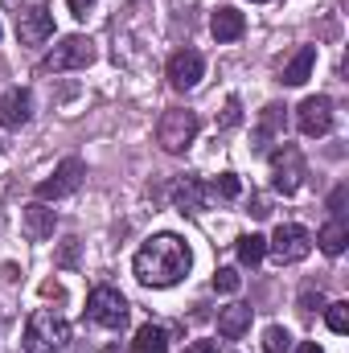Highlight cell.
Wrapping results in <instances>:
<instances>
[{"label": "cell", "instance_id": "obj_1", "mask_svg": "<svg viewBox=\"0 0 349 353\" xmlns=\"http://www.w3.org/2000/svg\"><path fill=\"white\" fill-rule=\"evenodd\" d=\"M189 267H193L189 243L181 234H169V230L165 234H152L136 251V259H132V271H136V279L144 288H173V283H181L189 275Z\"/></svg>", "mask_w": 349, "mask_h": 353}, {"label": "cell", "instance_id": "obj_2", "mask_svg": "<svg viewBox=\"0 0 349 353\" xmlns=\"http://www.w3.org/2000/svg\"><path fill=\"white\" fill-rule=\"evenodd\" d=\"M25 353H62L70 345V325L50 312V308H37L29 321H25Z\"/></svg>", "mask_w": 349, "mask_h": 353}, {"label": "cell", "instance_id": "obj_3", "mask_svg": "<svg viewBox=\"0 0 349 353\" xmlns=\"http://www.w3.org/2000/svg\"><path fill=\"white\" fill-rule=\"evenodd\" d=\"M197 132H201L197 111H189V107H169V111L161 115V123H157V144H161L169 157H181V152L197 140Z\"/></svg>", "mask_w": 349, "mask_h": 353}, {"label": "cell", "instance_id": "obj_4", "mask_svg": "<svg viewBox=\"0 0 349 353\" xmlns=\"http://www.w3.org/2000/svg\"><path fill=\"white\" fill-rule=\"evenodd\" d=\"M90 62H94V41L83 33H70L37 62V70L41 74H66V70H87Z\"/></svg>", "mask_w": 349, "mask_h": 353}, {"label": "cell", "instance_id": "obj_5", "mask_svg": "<svg viewBox=\"0 0 349 353\" xmlns=\"http://www.w3.org/2000/svg\"><path fill=\"white\" fill-rule=\"evenodd\" d=\"M267 255H271L279 267L308 259V255H312V230L300 226V222H279L275 234L267 239Z\"/></svg>", "mask_w": 349, "mask_h": 353}, {"label": "cell", "instance_id": "obj_6", "mask_svg": "<svg viewBox=\"0 0 349 353\" xmlns=\"http://www.w3.org/2000/svg\"><path fill=\"white\" fill-rule=\"evenodd\" d=\"M304 176H308V165H304V152L296 144H279L271 152V189L275 193H283V197L300 193Z\"/></svg>", "mask_w": 349, "mask_h": 353}, {"label": "cell", "instance_id": "obj_7", "mask_svg": "<svg viewBox=\"0 0 349 353\" xmlns=\"http://www.w3.org/2000/svg\"><path fill=\"white\" fill-rule=\"evenodd\" d=\"M87 316L94 325H103V329H123V325H128V300H123L115 288L99 283L87 296Z\"/></svg>", "mask_w": 349, "mask_h": 353}, {"label": "cell", "instance_id": "obj_8", "mask_svg": "<svg viewBox=\"0 0 349 353\" xmlns=\"http://www.w3.org/2000/svg\"><path fill=\"white\" fill-rule=\"evenodd\" d=\"M296 128L308 136V140H321L333 132V99L329 94H308L300 107H296Z\"/></svg>", "mask_w": 349, "mask_h": 353}, {"label": "cell", "instance_id": "obj_9", "mask_svg": "<svg viewBox=\"0 0 349 353\" xmlns=\"http://www.w3.org/2000/svg\"><path fill=\"white\" fill-rule=\"evenodd\" d=\"M83 176H87V165L79 161V157H66L54 176H46L41 185H37V201H62V197H70L79 185H83Z\"/></svg>", "mask_w": 349, "mask_h": 353}, {"label": "cell", "instance_id": "obj_10", "mask_svg": "<svg viewBox=\"0 0 349 353\" xmlns=\"http://www.w3.org/2000/svg\"><path fill=\"white\" fill-rule=\"evenodd\" d=\"M17 37L25 41V46H41V41H50L54 37V12H50V4H29V8H21L17 12Z\"/></svg>", "mask_w": 349, "mask_h": 353}, {"label": "cell", "instance_id": "obj_11", "mask_svg": "<svg viewBox=\"0 0 349 353\" xmlns=\"http://www.w3.org/2000/svg\"><path fill=\"white\" fill-rule=\"evenodd\" d=\"M206 74V58L197 50H177L169 58V87L173 90H193Z\"/></svg>", "mask_w": 349, "mask_h": 353}, {"label": "cell", "instance_id": "obj_12", "mask_svg": "<svg viewBox=\"0 0 349 353\" xmlns=\"http://www.w3.org/2000/svg\"><path fill=\"white\" fill-rule=\"evenodd\" d=\"M54 226H58V214H54L46 201H29V205L21 210V230H25L29 243H46V239H54Z\"/></svg>", "mask_w": 349, "mask_h": 353}, {"label": "cell", "instance_id": "obj_13", "mask_svg": "<svg viewBox=\"0 0 349 353\" xmlns=\"http://www.w3.org/2000/svg\"><path fill=\"white\" fill-rule=\"evenodd\" d=\"M173 205L181 214H201L210 205V185L201 176H181L173 185Z\"/></svg>", "mask_w": 349, "mask_h": 353}, {"label": "cell", "instance_id": "obj_14", "mask_svg": "<svg viewBox=\"0 0 349 353\" xmlns=\"http://www.w3.org/2000/svg\"><path fill=\"white\" fill-rule=\"evenodd\" d=\"M29 119H33V94H29L25 87H12L4 99H0V123L17 132V128H25Z\"/></svg>", "mask_w": 349, "mask_h": 353}, {"label": "cell", "instance_id": "obj_15", "mask_svg": "<svg viewBox=\"0 0 349 353\" xmlns=\"http://www.w3.org/2000/svg\"><path fill=\"white\" fill-rule=\"evenodd\" d=\"M251 321H255V308L251 304H226L218 312V337L222 341H239L251 329Z\"/></svg>", "mask_w": 349, "mask_h": 353}, {"label": "cell", "instance_id": "obj_16", "mask_svg": "<svg viewBox=\"0 0 349 353\" xmlns=\"http://www.w3.org/2000/svg\"><path fill=\"white\" fill-rule=\"evenodd\" d=\"M312 66H317V46H300V50L283 62L279 83H283V87H304V83L312 79Z\"/></svg>", "mask_w": 349, "mask_h": 353}, {"label": "cell", "instance_id": "obj_17", "mask_svg": "<svg viewBox=\"0 0 349 353\" xmlns=\"http://www.w3.org/2000/svg\"><path fill=\"white\" fill-rule=\"evenodd\" d=\"M210 33H214V41H239L247 33V17L239 8H218L210 17Z\"/></svg>", "mask_w": 349, "mask_h": 353}, {"label": "cell", "instance_id": "obj_18", "mask_svg": "<svg viewBox=\"0 0 349 353\" xmlns=\"http://www.w3.org/2000/svg\"><path fill=\"white\" fill-rule=\"evenodd\" d=\"M312 243H317V247H321V251H325L329 259H337V255L346 251V243H349V226H346V218H333V222H325V226H321V234H317Z\"/></svg>", "mask_w": 349, "mask_h": 353}, {"label": "cell", "instance_id": "obj_19", "mask_svg": "<svg viewBox=\"0 0 349 353\" xmlns=\"http://www.w3.org/2000/svg\"><path fill=\"white\" fill-rule=\"evenodd\" d=\"M132 353H169V333L161 325H140L136 337H132Z\"/></svg>", "mask_w": 349, "mask_h": 353}, {"label": "cell", "instance_id": "obj_20", "mask_svg": "<svg viewBox=\"0 0 349 353\" xmlns=\"http://www.w3.org/2000/svg\"><path fill=\"white\" fill-rule=\"evenodd\" d=\"M263 255H267V239H263V234H243V239H239V263L243 267L263 263Z\"/></svg>", "mask_w": 349, "mask_h": 353}, {"label": "cell", "instance_id": "obj_21", "mask_svg": "<svg viewBox=\"0 0 349 353\" xmlns=\"http://www.w3.org/2000/svg\"><path fill=\"white\" fill-rule=\"evenodd\" d=\"M275 132H283V107H279V103H267V107H263V119H259L255 140L263 144V140H271Z\"/></svg>", "mask_w": 349, "mask_h": 353}, {"label": "cell", "instance_id": "obj_22", "mask_svg": "<svg viewBox=\"0 0 349 353\" xmlns=\"http://www.w3.org/2000/svg\"><path fill=\"white\" fill-rule=\"evenodd\" d=\"M263 353H292V333L283 325H267L263 329Z\"/></svg>", "mask_w": 349, "mask_h": 353}, {"label": "cell", "instance_id": "obj_23", "mask_svg": "<svg viewBox=\"0 0 349 353\" xmlns=\"http://www.w3.org/2000/svg\"><path fill=\"white\" fill-rule=\"evenodd\" d=\"M325 325L333 333H349V304L337 300V304H325Z\"/></svg>", "mask_w": 349, "mask_h": 353}, {"label": "cell", "instance_id": "obj_24", "mask_svg": "<svg viewBox=\"0 0 349 353\" xmlns=\"http://www.w3.org/2000/svg\"><path fill=\"white\" fill-rule=\"evenodd\" d=\"M243 193V185H239V176L235 173H222L214 185H210V197H222V201H235Z\"/></svg>", "mask_w": 349, "mask_h": 353}, {"label": "cell", "instance_id": "obj_25", "mask_svg": "<svg viewBox=\"0 0 349 353\" xmlns=\"http://www.w3.org/2000/svg\"><path fill=\"white\" fill-rule=\"evenodd\" d=\"M239 283H243V275H239L235 267H218V271H214V292L230 296V292H239Z\"/></svg>", "mask_w": 349, "mask_h": 353}, {"label": "cell", "instance_id": "obj_26", "mask_svg": "<svg viewBox=\"0 0 349 353\" xmlns=\"http://www.w3.org/2000/svg\"><path fill=\"white\" fill-rule=\"evenodd\" d=\"M321 308H325V296H321V288L304 283V292H300V312H304V316H312V312H321Z\"/></svg>", "mask_w": 349, "mask_h": 353}, {"label": "cell", "instance_id": "obj_27", "mask_svg": "<svg viewBox=\"0 0 349 353\" xmlns=\"http://www.w3.org/2000/svg\"><path fill=\"white\" fill-rule=\"evenodd\" d=\"M346 201H349V185H337V189L329 193V214H333V218H346Z\"/></svg>", "mask_w": 349, "mask_h": 353}, {"label": "cell", "instance_id": "obj_28", "mask_svg": "<svg viewBox=\"0 0 349 353\" xmlns=\"http://www.w3.org/2000/svg\"><path fill=\"white\" fill-rule=\"evenodd\" d=\"M239 119H243V111H239V99H230V103H226V115H222V123H226V128H235Z\"/></svg>", "mask_w": 349, "mask_h": 353}, {"label": "cell", "instance_id": "obj_29", "mask_svg": "<svg viewBox=\"0 0 349 353\" xmlns=\"http://www.w3.org/2000/svg\"><path fill=\"white\" fill-rule=\"evenodd\" d=\"M185 353H218V345H214V341H189Z\"/></svg>", "mask_w": 349, "mask_h": 353}, {"label": "cell", "instance_id": "obj_30", "mask_svg": "<svg viewBox=\"0 0 349 353\" xmlns=\"http://www.w3.org/2000/svg\"><path fill=\"white\" fill-rule=\"evenodd\" d=\"M90 4H94V0H70V12H74V17L83 21V17H87V8H90Z\"/></svg>", "mask_w": 349, "mask_h": 353}, {"label": "cell", "instance_id": "obj_31", "mask_svg": "<svg viewBox=\"0 0 349 353\" xmlns=\"http://www.w3.org/2000/svg\"><path fill=\"white\" fill-rule=\"evenodd\" d=\"M251 205H255V210H251V214H255V218H267V214H271V210H267V201H263V197H251Z\"/></svg>", "mask_w": 349, "mask_h": 353}, {"label": "cell", "instance_id": "obj_32", "mask_svg": "<svg viewBox=\"0 0 349 353\" xmlns=\"http://www.w3.org/2000/svg\"><path fill=\"white\" fill-rule=\"evenodd\" d=\"M292 353H325V350H321L317 341H304V345H296V350H292Z\"/></svg>", "mask_w": 349, "mask_h": 353}, {"label": "cell", "instance_id": "obj_33", "mask_svg": "<svg viewBox=\"0 0 349 353\" xmlns=\"http://www.w3.org/2000/svg\"><path fill=\"white\" fill-rule=\"evenodd\" d=\"M251 4H267V0H251Z\"/></svg>", "mask_w": 349, "mask_h": 353}, {"label": "cell", "instance_id": "obj_34", "mask_svg": "<svg viewBox=\"0 0 349 353\" xmlns=\"http://www.w3.org/2000/svg\"><path fill=\"white\" fill-rule=\"evenodd\" d=\"M0 33H4V29H0Z\"/></svg>", "mask_w": 349, "mask_h": 353}, {"label": "cell", "instance_id": "obj_35", "mask_svg": "<svg viewBox=\"0 0 349 353\" xmlns=\"http://www.w3.org/2000/svg\"><path fill=\"white\" fill-rule=\"evenodd\" d=\"M0 148H4V144H0Z\"/></svg>", "mask_w": 349, "mask_h": 353}]
</instances>
